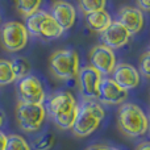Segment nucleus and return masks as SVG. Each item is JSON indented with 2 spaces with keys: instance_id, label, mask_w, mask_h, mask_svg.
<instances>
[{
  "instance_id": "nucleus-13",
  "label": "nucleus",
  "mask_w": 150,
  "mask_h": 150,
  "mask_svg": "<svg viewBox=\"0 0 150 150\" xmlns=\"http://www.w3.org/2000/svg\"><path fill=\"white\" fill-rule=\"evenodd\" d=\"M130 33L119 23V21H112L111 25L100 33V40L104 46L109 49H120L125 46L130 40Z\"/></svg>"
},
{
  "instance_id": "nucleus-19",
  "label": "nucleus",
  "mask_w": 150,
  "mask_h": 150,
  "mask_svg": "<svg viewBox=\"0 0 150 150\" xmlns=\"http://www.w3.org/2000/svg\"><path fill=\"white\" fill-rule=\"evenodd\" d=\"M11 66H12L13 74H15L16 79H21V78L29 75V70H30V65L29 61L24 57H16L11 61Z\"/></svg>"
},
{
  "instance_id": "nucleus-23",
  "label": "nucleus",
  "mask_w": 150,
  "mask_h": 150,
  "mask_svg": "<svg viewBox=\"0 0 150 150\" xmlns=\"http://www.w3.org/2000/svg\"><path fill=\"white\" fill-rule=\"evenodd\" d=\"M140 73L144 76L149 78L150 75V53L145 52L140 58Z\"/></svg>"
},
{
  "instance_id": "nucleus-17",
  "label": "nucleus",
  "mask_w": 150,
  "mask_h": 150,
  "mask_svg": "<svg viewBox=\"0 0 150 150\" xmlns=\"http://www.w3.org/2000/svg\"><path fill=\"white\" fill-rule=\"evenodd\" d=\"M42 3L40 0H18L16 1V9L18 11L21 16L24 17H29L33 13H36L37 11H40Z\"/></svg>"
},
{
  "instance_id": "nucleus-25",
  "label": "nucleus",
  "mask_w": 150,
  "mask_h": 150,
  "mask_svg": "<svg viewBox=\"0 0 150 150\" xmlns=\"http://www.w3.org/2000/svg\"><path fill=\"white\" fill-rule=\"evenodd\" d=\"M5 144H7V134L0 132V150L5 149Z\"/></svg>"
},
{
  "instance_id": "nucleus-6",
  "label": "nucleus",
  "mask_w": 150,
  "mask_h": 150,
  "mask_svg": "<svg viewBox=\"0 0 150 150\" xmlns=\"http://www.w3.org/2000/svg\"><path fill=\"white\" fill-rule=\"evenodd\" d=\"M46 117L45 107L40 104H24L18 101L16 107V120L24 132H36L42 127Z\"/></svg>"
},
{
  "instance_id": "nucleus-27",
  "label": "nucleus",
  "mask_w": 150,
  "mask_h": 150,
  "mask_svg": "<svg viewBox=\"0 0 150 150\" xmlns=\"http://www.w3.org/2000/svg\"><path fill=\"white\" fill-rule=\"evenodd\" d=\"M137 150H150V144L148 141H145V142L140 144V145L137 146Z\"/></svg>"
},
{
  "instance_id": "nucleus-3",
  "label": "nucleus",
  "mask_w": 150,
  "mask_h": 150,
  "mask_svg": "<svg viewBox=\"0 0 150 150\" xmlns=\"http://www.w3.org/2000/svg\"><path fill=\"white\" fill-rule=\"evenodd\" d=\"M105 111L96 100H84L78 108V116L73 128V133L76 137H87L92 134L103 121Z\"/></svg>"
},
{
  "instance_id": "nucleus-9",
  "label": "nucleus",
  "mask_w": 150,
  "mask_h": 150,
  "mask_svg": "<svg viewBox=\"0 0 150 150\" xmlns=\"http://www.w3.org/2000/svg\"><path fill=\"white\" fill-rule=\"evenodd\" d=\"M88 62H90L88 66L95 69L101 76H103V75L112 74L113 69L116 67V65H117L115 52L112 49H109V47L104 46L103 44L95 45V46L90 50Z\"/></svg>"
},
{
  "instance_id": "nucleus-7",
  "label": "nucleus",
  "mask_w": 150,
  "mask_h": 150,
  "mask_svg": "<svg viewBox=\"0 0 150 150\" xmlns=\"http://www.w3.org/2000/svg\"><path fill=\"white\" fill-rule=\"evenodd\" d=\"M0 38L1 44L7 52L16 53L23 50L26 46L29 33L26 30L25 25L18 21H8L3 25Z\"/></svg>"
},
{
  "instance_id": "nucleus-16",
  "label": "nucleus",
  "mask_w": 150,
  "mask_h": 150,
  "mask_svg": "<svg viewBox=\"0 0 150 150\" xmlns=\"http://www.w3.org/2000/svg\"><path fill=\"white\" fill-rule=\"evenodd\" d=\"M112 17L105 9L104 11H98V12H93L91 15L86 16V23H87L88 28L92 29L93 32H98V33H103L112 23Z\"/></svg>"
},
{
  "instance_id": "nucleus-26",
  "label": "nucleus",
  "mask_w": 150,
  "mask_h": 150,
  "mask_svg": "<svg viewBox=\"0 0 150 150\" xmlns=\"http://www.w3.org/2000/svg\"><path fill=\"white\" fill-rule=\"evenodd\" d=\"M87 150H111L107 145H91Z\"/></svg>"
},
{
  "instance_id": "nucleus-28",
  "label": "nucleus",
  "mask_w": 150,
  "mask_h": 150,
  "mask_svg": "<svg viewBox=\"0 0 150 150\" xmlns=\"http://www.w3.org/2000/svg\"><path fill=\"white\" fill-rule=\"evenodd\" d=\"M3 122H4V113H3V111H0V127L3 125Z\"/></svg>"
},
{
  "instance_id": "nucleus-2",
  "label": "nucleus",
  "mask_w": 150,
  "mask_h": 150,
  "mask_svg": "<svg viewBox=\"0 0 150 150\" xmlns=\"http://www.w3.org/2000/svg\"><path fill=\"white\" fill-rule=\"evenodd\" d=\"M117 125L128 137L137 138L148 133L149 121L145 112L134 103H124L117 112Z\"/></svg>"
},
{
  "instance_id": "nucleus-11",
  "label": "nucleus",
  "mask_w": 150,
  "mask_h": 150,
  "mask_svg": "<svg viewBox=\"0 0 150 150\" xmlns=\"http://www.w3.org/2000/svg\"><path fill=\"white\" fill-rule=\"evenodd\" d=\"M128 98V91L122 90L109 76H103L99 86L98 100L105 105H121Z\"/></svg>"
},
{
  "instance_id": "nucleus-24",
  "label": "nucleus",
  "mask_w": 150,
  "mask_h": 150,
  "mask_svg": "<svg viewBox=\"0 0 150 150\" xmlns=\"http://www.w3.org/2000/svg\"><path fill=\"white\" fill-rule=\"evenodd\" d=\"M136 4H137V7H136V8H138L141 12H148L149 8H150V3L145 1V0H138Z\"/></svg>"
},
{
  "instance_id": "nucleus-21",
  "label": "nucleus",
  "mask_w": 150,
  "mask_h": 150,
  "mask_svg": "<svg viewBox=\"0 0 150 150\" xmlns=\"http://www.w3.org/2000/svg\"><path fill=\"white\" fill-rule=\"evenodd\" d=\"M105 5H107V3L104 0H82V1L78 3L79 9L86 16L91 15L93 12H98V11H104L105 9Z\"/></svg>"
},
{
  "instance_id": "nucleus-18",
  "label": "nucleus",
  "mask_w": 150,
  "mask_h": 150,
  "mask_svg": "<svg viewBox=\"0 0 150 150\" xmlns=\"http://www.w3.org/2000/svg\"><path fill=\"white\" fill-rule=\"evenodd\" d=\"M17 79H16L15 74H13L12 66H11V61L0 58V86L12 84Z\"/></svg>"
},
{
  "instance_id": "nucleus-15",
  "label": "nucleus",
  "mask_w": 150,
  "mask_h": 150,
  "mask_svg": "<svg viewBox=\"0 0 150 150\" xmlns=\"http://www.w3.org/2000/svg\"><path fill=\"white\" fill-rule=\"evenodd\" d=\"M50 16L57 21V24L63 30H67L73 28L76 18V11L74 5L67 1H55L52 4Z\"/></svg>"
},
{
  "instance_id": "nucleus-8",
  "label": "nucleus",
  "mask_w": 150,
  "mask_h": 150,
  "mask_svg": "<svg viewBox=\"0 0 150 150\" xmlns=\"http://www.w3.org/2000/svg\"><path fill=\"white\" fill-rule=\"evenodd\" d=\"M17 95L20 103L44 105L45 90L41 80L36 75L29 74L21 79H17Z\"/></svg>"
},
{
  "instance_id": "nucleus-1",
  "label": "nucleus",
  "mask_w": 150,
  "mask_h": 150,
  "mask_svg": "<svg viewBox=\"0 0 150 150\" xmlns=\"http://www.w3.org/2000/svg\"><path fill=\"white\" fill-rule=\"evenodd\" d=\"M78 105L76 99L73 93L67 91L55 92L47 99L45 112L52 117L53 122L59 129L69 130L73 128L78 116Z\"/></svg>"
},
{
  "instance_id": "nucleus-22",
  "label": "nucleus",
  "mask_w": 150,
  "mask_h": 150,
  "mask_svg": "<svg viewBox=\"0 0 150 150\" xmlns=\"http://www.w3.org/2000/svg\"><path fill=\"white\" fill-rule=\"evenodd\" d=\"M4 150H32V148L20 134H9L7 136V144Z\"/></svg>"
},
{
  "instance_id": "nucleus-4",
  "label": "nucleus",
  "mask_w": 150,
  "mask_h": 150,
  "mask_svg": "<svg viewBox=\"0 0 150 150\" xmlns=\"http://www.w3.org/2000/svg\"><path fill=\"white\" fill-rule=\"evenodd\" d=\"M24 25L28 33H30L32 36L40 37L42 40H46V41L59 38L65 32L57 24V21L50 16V13L45 11H37L32 16L26 17Z\"/></svg>"
},
{
  "instance_id": "nucleus-5",
  "label": "nucleus",
  "mask_w": 150,
  "mask_h": 150,
  "mask_svg": "<svg viewBox=\"0 0 150 150\" xmlns=\"http://www.w3.org/2000/svg\"><path fill=\"white\" fill-rule=\"evenodd\" d=\"M49 67L55 78L69 80L79 73V55L75 50L62 49L54 52L49 58Z\"/></svg>"
},
{
  "instance_id": "nucleus-29",
  "label": "nucleus",
  "mask_w": 150,
  "mask_h": 150,
  "mask_svg": "<svg viewBox=\"0 0 150 150\" xmlns=\"http://www.w3.org/2000/svg\"><path fill=\"white\" fill-rule=\"evenodd\" d=\"M111 150H121V149H111Z\"/></svg>"
},
{
  "instance_id": "nucleus-12",
  "label": "nucleus",
  "mask_w": 150,
  "mask_h": 150,
  "mask_svg": "<svg viewBox=\"0 0 150 150\" xmlns=\"http://www.w3.org/2000/svg\"><path fill=\"white\" fill-rule=\"evenodd\" d=\"M112 80L122 90L128 91L136 88L140 84V73L134 66L129 63H117L116 67L112 71Z\"/></svg>"
},
{
  "instance_id": "nucleus-10",
  "label": "nucleus",
  "mask_w": 150,
  "mask_h": 150,
  "mask_svg": "<svg viewBox=\"0 0 150 150\" xmlns=\"http://www.w3.org/2000/svg\"><path fill=\"white\" fill-rule=\"evenodd\" d=\"M101 78L103 76L95 69H92L88 65L79 69V73L76 75V82L80 95L86 100H96L98 99Z\"/></svg>"
},
{
  "instance_id": "nucleus-20",
  "label": "nucleus",
  "mask_w": 150,
  "mask_h": 150,
  "mask_svg": "<svg viewBox=\"0 0 150 150\" xmlns=\"http://www.w3.org/2000/svg\"><path fill=\"white\" fill-rule=\"evenodd\" d=\"M55 144V136L53 132H45L40 137L33 141V145L30 148L34 150H50Z\"/></svg>"
},
{
  "instance_id": "nucleus-14",
  "label": "nucleus",
  "mask_w": 150,
  "mask_h": 150,
  "mask_svg": "<svg viewBox=\"0 0 150 150\" xmlns=\"http://www.w3.org/2000/svg\"><path fill=\"white\" fill-rule=\"evenodd\" d=\"M119 21L125 29L132 34L140 33L144 28V13L138 8L132 5H124L119 11Z\"/></svg>"
}]
</instances>
